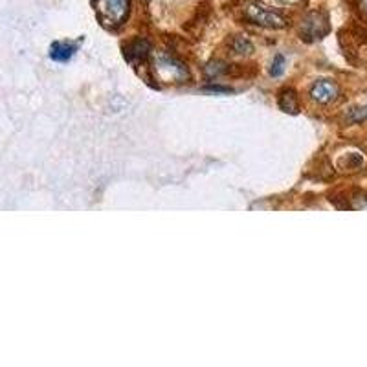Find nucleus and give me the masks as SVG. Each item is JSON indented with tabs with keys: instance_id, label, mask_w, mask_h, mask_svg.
Segmentation results:
<instances>
[{
	"instance_id": "obj_1",
	"label": "nucleus",
	"mask_w": 367,
	"mask_h": 367,
	"mask_svg": "<svg viewBox=\"0 0 367 367\" xmlns=\"http://www.w3.org/2000/svg\"><path fill=\"white\" fill-rule=\"evenodd\" d=\"M96 13L103 26H121L129 15V0H96Z\"/></svg>"
},
{
	"instance_id": "obj_2",
	"label": "nucleus",
	"mask_w": 367,
	"mask_h": 367,
	"mask_svg": "<svg viewBox=\"0 0 367 367\" xmlns=\"http://www.w3.org/2000/svg\"><path fill=\"white\" fill-rule=\"evenodd\" d=\"M244 17L246 21H250L252 24H257L262 28H274V30H279V28L287 26V21L284 17H281L279 13H275L272 9L264 8L262 4L257 2H252L244 8Z\"/></svg>"
},
{
	"instance_id": "obj_3",
	"label": "nucleus",
	"mask_w": 367,
	"mask_h": 367,
	"mask_svg": "<svg viewBox=\"0 0 367 367\" xmlns=\"http://www.w3.org/2000/svg\"><path fill=\"white\" fill-rule=\"evenodd\" d=\"M301 33L305 39L316 40L329 33V18L323 11H312L305 17L301 24Z\"/></svg>"
},
{
	"instance_id": "obj_4",
	"label": "nucleus",
	"mask_w": 367,
	"mask_h": 367,
	"mask_svg": "<svg viewBox=\"0 0 367 367\" xmlns=\"http://www.w3.org/2000/svg\"><path fill=\"white\" fill-rule=\"evenodd\" d=\"M154 72L160 75V79L164 81H182L188 77V70L186 66H182L178 61L171 59V57H158L154 63Z\"/></svg>"
},
{
	"instance_id": "obj_5",
	"label": "nucleus",
	"mask_w": 367,
	"mask_h": 367,
	"mask_svg": "<svg viewBox=\"0 0 367 367\" xmlns=\"http://www.w3.org/2000/svg\"><path fill=\"white\" fill-rule=\"evenodd\" d=\"M338 96V87L329 79H321V81H316L311 88V97L321 105H327L331 101H334Z\"/></svg>"
},
{
	"instance_id": "obj_6",
	"label": "nucleus",
	"mask_w": 367,
	"mask_h": 367,
	"mask_svg": "<svg viewBox=\"0 0 367 367\" xmlns=\"http://www.w3.org/2000/svg\"><path fill=\"white\" fill-rule=\"evenodd\" d=\"M77 52V43H72V40H57L52 44L50 48V57L53 61L65 63L68 59H72V55Z\"/></svg>"
},
{
	"instance_id": "obj_7",
	"label": "nucleus",
	"mask_w": 367,
	"mask_h": 367,
	"mask_svg": "<svg viewBox=\"0 0 367 367\" xmlns=\"http://www.w3.org/2000/svg\"><path fill=\"white\" fill-rule=\"evenodd\" d=\"M149 48H151V46H149V43L145 39H136L127 44L125 57H127L131 63H140L149 55Z\"/></svg>"
},
{
	"instance_id": "obj_8",
	"label": "nucleus",
	"mask_w": 367,
	"mask_h": 367,
	"mask_svg": "<svg viewBox=\"0 0 367 367\" xmlns=\"http://www.w3.org/2000/svg\"><path fill=\"white\" fill-rule=\"evenodd\" d=\"M279 109L283 112H290V114H296L299 105H297V97H296V92L292 88H284L281 92L279 96Z\"/></svg>"
},
{
	"instance_id": "obj_9",
	"label": "nucleus",
	"mask_w": 367,
	"mask_h": 367,
	"mask_svg": "<svg viewBox=\"0 0 367 367\" xmlns=\"http://www.w3.org/2000/svg\"><path fill=\"white\" fill-rule=\"evenodd\" d=\"M232 48L235 50L237 53H240V55H244V53L252 52V44H250V40L244 39V37H235V39L232 40Z\"/></svg>"
},
{
	"instance_id": "obj_10",
	"label": "nucleus",
	"mask_w": 367,
	"mask_h": 367,
	"mask_svg": "<svg viewBox=\"0 0 367 367\" xmlns=\"http://www.w3.org/2000/svg\"><path fill=\"white\" fill-rule=\"evenodd\" d=\"M283 72H284V57L283 55H277V57H275V61L272 63L270 74L274 75V77H277V75H281Z\"/></svg>"
},
{
	"instance_id": "obj_11",
	"label": "nucleus",
	"mask_w": 367,
	"mask_h": 367,
	"mask_svg": "<svg viewBox=\"0 0 367 367\" xmlns=\"http://www.w3.org/2000/svg\"><path fill=\"white\" fill-rule=\"evenodd\" d=\"M367 118V107H363V109H354L351 110L349 114V119H353V121H360V119H365Z\"/></svg>"
},
{
	"instance_id": "obj_12",
	"label": "nucleus",
	"mask_w": 367,
	"mask_h": 367,
	"mask_svg": "<svg viewBox=\"0 0 367 367\" xmlns=\"http://www.w3.org/2000/svg\"><path fill=\"white\" fill-rule=\"evenodd\" d=\"M277 2H281V4H299L301 0H277Z\"/></svg>"
},
{
	"instance_id": "obj_13",
	"label": "nucleus",
	"mask_w": 367,
	"mask_h": 367,
	"mask_svg": "<svg viewBox=\"0 0 367 367\" xmlns=\"http://www.w3.org/2000/svg\"><path fill=\"white\" fill-rule=\"evenodd\" d=\"M360 8H362V11L367 15V0H360Z\"/></svg>"
}]
</instances>
